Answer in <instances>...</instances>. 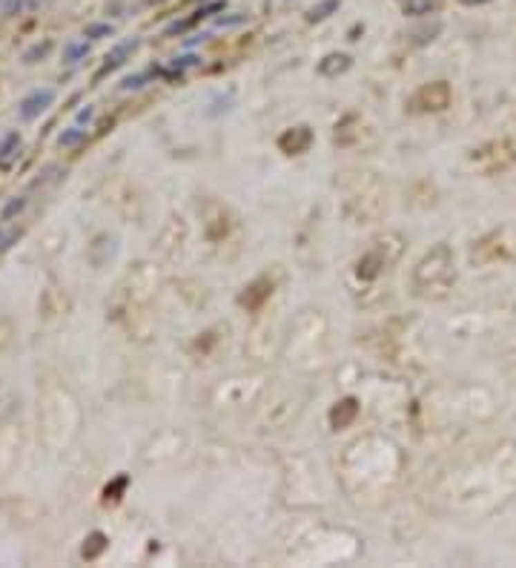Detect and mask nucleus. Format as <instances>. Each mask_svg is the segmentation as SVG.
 Segmentation results:
<instances>
[{"mask_svg":"<svg viewBox=\"0 0 516 568\" xmlns=\"http://www.w3.org/2000/svg\"><path fill=\"white\" fill-rule=\"evenodd\" d=\"M456 281V264H453V250L448 244H436L430 247L419 264L413 267V290L425 299H442Z\"/></svg>","mask_w":516,"mask_h":568,"instance_id":"nucleus-2","label":"nucleus"},{"mask_svg":"<svg viewBox=\"0 0 516 568\" xmlns=\"http://www.w3.org/2000/svg\"><path fill=\"white\" fill-rule=\"evenodd\" d=\"M84 55H86V44H69L66 52H64V61H66V64H75L78 58H84Z\"/></svg>","mask_w":516,"mask_h":568,"instance_id":"nucleus-20","label":"nucleus"},{"mask_svg":"<svg viewBox=\"0 0 516 568\" xmlns=\"http://www.w3.org/2000/svg\"><path fill=\"white\" fill-rule=\"evenodd\" d=\"M350 55H344V52H333V55H327L321 64H318V72L324 75V78H336V75H341V72H347L350 69Z\"/></svg>","mask_w":516,"mask_h":568,"instance_id":"nucleus-12","label":"nucleus"},{"mask_svg":"<svg viewBox=\"0 0 516 568\" xmlns=\"http://www.w3.org/2000/svg\"><path fill=\"white\" fill-rule=\"evenodd\" d=\"M106 545H109V540H106L104 531H92V534L84 540L81 554H84V560H98V557L106 551Z\"/></svg>","mask_w":516,"mask_h":568,"instance_id":"nucleus-13","label":"nucleus"},{"mask_svg":"<svg viewBox=\"0 0 516 568\" xmlns=\"http://www.w3.org/2000/svg\"><path fill=\"white\" fill-rule=\"evenodd\" d=\"M405 253V236L396 230H385L367 241V247L361 250V256L353 261V278L361 284H373L379 281L385 273H390V267L401 258Z\"/></svg>","mask_w":516,"mask_h":568,"instance_id":"nucleus-3","label":"nucleus"},{"mask_svg":"<svg viewBox=\"0 0 516 568\" xmlns=\"http://www.w3.org/2000/svg\"><path fill=\"white\" fill-rule=\"evenodd\" d=\"M138 49V41H135V37H132V41H124V44H118V46H115L109 55H106V64H104V69L98 72V78H104V75L106 72H112V69H118L126 58H129V55L132 52H135Z\"/></svg>","mask_w":516,"mask_h":568,"instance_id":"nucleus-11","label":"nucleus"},{"mask_svg":"<svg viewBox=\"0 0 516 568\" xmlns=\"http://www.w3.org/2000/svg\"><path fill=\"white\" fill-rule=\"evenodd\" d=\"M401 9H405V15H410V17H422V15H433V12L442 9V0H405Z\"/></svg>","mask_w":516,"mask_h":568,"instance_id":"nucleus-14","label":"nucleus"},{"mask_svg":"<svg viewBox=\"0 0 516 568\" xmlns=\"http://www.w3.org/2000/svg\"><path fill=\"white\" fill-rule=\"evenodd\" d=\"M198 210H201V221H204V236L209 241H224L227 233L233 230V216H229L227 207L221 201L207 198L204 207H198Z\"/></svg>","mask_w":516,"mask_h":568,"instance_id":"nucleus-6","label":"nucleus"},{"mask_svg":"<svg viewBox=\"0 0 516 568\" xmlns=\"http://www.w3.org/2000/svg\"><path fill=\"white\" fill-rule=\"evenodd\" d=\"M459 3H465V6H482V3H490V0H459Z\"/></svg>","mask_w":516,"mask_h":568,"instance_id":"nucleus-23","label":"nucleus"},{"mask_svg":"<svg viewBox=\"0 0 516 568\" xmlns=\"http://www.w3.org/2000/svg\"><path fill=\"white\" fill-rule=\"evenodd\" d=\"M359 399H353V396H344V399H338L333 408H330V428L333 430H344V428H350L356 422V416H359Z\"/></svg>","mask_w":516,"mask_h":568,"instance_id":"nucleus-10","label":"nucleus"},{"mask_svg":"<svg viewBox=\"0 0 516 568\" xmlns=\"http://www.w3.org/2000/svg\"><path fill=\"white\" fill-rule=\"evenodd\" d=\"M55 104V89L44 86V89H35L32 95H26V98L21 101V118L23 121H35L41 112H46L49 106Z\"/></svg>","mask_w":516,"mask_h":568,"instance_id":"nucleus-9","label":"nucleus"},{"mask_svg":"<svg viewBox=\"0 0 516 568\" xmlns=\"http://www.w3.org/2000/svg\"><path fill=\"white\" fill-rule=\"evenodd\" d=\"M338 9V0H324V3H318V6H313V12H310V17L307 21L310 23H316V21H324L330 12H336Z\"/></svg>","mask_w":516,"mask_h":568,"instance_id":"nucleus-17","label":"nucleus"},{"mask_svg":"<svg viewBox=\"0 0 516 568\" xmlns=\"http://www.w3.org/2000/svg\"><path fill=\"white\" fill-rule=\"evenodd\" d=\"M470 161L482 169L485 176H496V173H505L516 164V141L513 138H499V141H490L479 149H473Z\"/></svg>","mask_w":516,"mask_h":568,"instance_id":"nucleus-4","label":"nucleus"},{"mask_svg":"<svg viewBox=\"0 0 516 568\" xmlns=\"http://www.w3.org/2000/svg\"><path fill=\"white\" fill-rule=\"evenodd\" d=\"M26 207V198H15V201H9L6 207H3V213H0V221H9L12 216H17Z\"/></svg>","mask_w":516,"mask_h":568,"instance_id":"nucleus-19","label":"nucleus"},{"mask_svg":"<svg viewBox=\"0 0 516 568\" xmlns=\"http://www.w3.org/2000/svg\"><path fill=\"white\" fill-rule=\"evenodd\" d=\"M84 141V129H78V126H72V129H66L61 138H57V144L61 146H75V144H81Z\"/></svg>","mask_w":516,"mask_h":568,"instance_id":"nucleus-18","label":"nucleus"},{"mask_svg":"<svg viewBox=\"0 0 516 568\" xmlns=\"http://www.w3.org/2000/svg\"><path fill=\"white\" fill-rule=\"evenodd\" d=\"M49 46H52L49 41H44V44H37V46H32V49H29V52L23 55V64H35L37 58H44V55L49 52Z\"/></svg>","mask_w":516,"mask_h":568,"instance_id":"nucleus-21","label":"nucleus"},{"mask_svg":"<svg viewBox=\"0 0 516 568\" xmlns=\"http://www.w3.org/2000/svg\"><path fill=\"white\" fill-rule=\"evenodd\" d=\"M453 101V92L448 81H433L419 86L410 98H408V112L413 115H430V112H445Z\"/></svg>","mask_w":516,"mask_h":568,"instance_id":"nucleus-5","label":"nucleus"},{"mask_svg":"<svg viewBox=\"0 0 516 568\" xmlns=\"http://www.w3.org/2000/svg\"><path fill=\"white\" fill-rule=\"evenodd\" d=\"M112 35V26L109 23H92L86 26V37H109Z\"/></svg>","mask_w":516,"mask_h":568,"instance_id":"nucleus-22","label":"nucleus"},{"mask_svg":"<svg viewBox=\"0 0 516 568\" xmlns=\"http://www.w3.org/2000/svg\"><path fill=\"white\" fill-rule=\"evenodd\" d=\"M17 149H21V135H17V132H9V135L3 138V144H0V167H9L12 158L17 155Z\"/></svg>","mask_w":516,"mask_h":568,"instance_id":"nucleus-15","label":"nucleus"},{"mask_svg":"<svg viewBox=\"0 0 516 568\" xmlns=\"http://www.w3.org/2000/svg\"><path fill=\"white\" fill-rule=\"evenodd\" d=\"M126 485H129V477H118L112 485H106V488H104V500H106V502H118Z\"/></svg>","mask_w":516,"mask_h":568,"instance_id":"nucleus-16","label":"nucleus"},{"mask_svg":"<svg viewBox=\"0 0 516 568\" xmlns=\"http://www.w3.org/2000/svg\"><path fill=\"white\" fill-rule=\"evenodd\" d=\"M341 213L350 224H367L385 213V187L373 173H344Z\"/></svg>","mask_w":516,"mask_h":568,"instance_id":"nucleus-1","label":"nucleus"},{"mask_svg":"<svg viewBox=\"0 0 516 568\" xmlns=\"http://www.w3.org/2000/svg\"><path fill=\"white\" fill-rule=\"evenodd\" d=\"M270 296H273V278L270 276H258L256 281H250L244 287V293L238 296V305L244 310L256 313V310H261L267 305V301H270Z\"/></svg>","mask_w":516,"mask_h":568,"instance_id":"nucleus-7","label":"nucleus"},{"mask_svg":"<svg viewBox=\"0 0 516 568\" xmlns=\"http://www.w3.org/2000/svg\"><path fill=\"white\" fill-rule=\"evenodd\" d=\"M310 146H313V129L307 124L290 126L278 135V149L284 155H301V153H307Z\"/></svg>","mask_w":516,"mask_h":568,"instance_id":"nucleus-8","label":"nucleus"}]
</instances>
